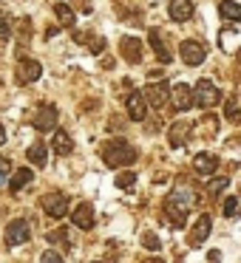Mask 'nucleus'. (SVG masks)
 <instances>
[{
	"mask_svg": "<svg viewBox=\"0 0 241 263\" xmlns=\"http://www.w3.org/2000/svg\"><path fill=\"white\" fill-rule=\"evenodd\" d=\"M12 37V26H9L6 14H0V40H9Z\"/></svg>",
	"mask_w": 241,
	"mask_h": 263,
	"instance_id": "2f4dec72",
	"label": "nucleus"
},
{
	"mask_svg": "<svg viewBox=\"0 0 241 263\" xmlns=\"http://www.w3.org/2000/svg\"><path fill=\"white\" fill-rule=\"evenodd\" d=\"M142 99L150 102L153 108H165V105H170L167 102V99H170V85H167V82H150V85L145 88Z\"/></svg>",
	"mask_w": 241,
	"mask_h": 263,
	"instance_id": "39448f33",
	"label": "nucleus"
},
{
	"mask_svg": "<svg viewBox=\"0 0 241 263\" xmlns=\"http://www.w3.org/2000/svg\"><path fill=\"white\" fill-rule=\"evenodd\" d=\"M128 116H131L133 122H142L145 116H148V105H145V99L139 91H131V97H128Z\"/></svg>",
	"mask_w": 241,
	"mask_h": 263,
	"instance_id": "4468645a",
	"label": "nucleus"
},
{
	"mask_svg": "<svg viewBox=\"0 0 241 263\" xmlns=\"http://www.w3.org/2000/svg\"><path fill=\"white\" fill-rule=\"evenodd\" d=\"M71 221H74V227L77 229H91L94 227V206L91 204H80V206H74V212H71Z\"/></svg>",
	"mask_w": 241,
	"mask_h": 263,
	"instance_id": "ddd939ff",
	"label": "nucleus"
},
{
	"mask_svg": "<svg viewBox=\"0 0 241 263\" xmlns=\"http://www.w3.org/2000/svg\"><path fill=\"white\" fill-rule=\"evenodd\" d=\"M91 37H94V34H91ZM77 43H88V48H91L94 54H99V51L105 48V40H102V37H94V40H88V34H85V37L77 34Z\"/></svg>",
	"mask_w": 241,
	"mask_h": 263,
	"instance_id": "a878e982",
	"label": "nucleus"
},
{
	"mask_svg": "<svg viewBox=\"0 0 241 263\" xmlns=\"http://www.w3.org/2000/svg\"><path fill=\"white\" fill-rule=\"evenodd\" d=\"M235 43H238V31H235V29H224L221 31V48L227 54H235Z\"/></svg>",
	"mask_w": 241,
	"mask_h": 263,
	"instance_id": "b1692460",
	"label": "nucleus"
},
{
	"mask_svg": "<svg viewBox=\"0 0 241 263\" xmlns=\"http://www.w3.org/2000/svg\"><path fill=\"white\" fill-rule=\"evenodd\" d=\"M224 114H227V119L230 122H238V99H230V102H227V108H224Z\"/></svg>",
	"mask_w": 241,
	"mask_h": 263,
	"instance_id": "c756f323",
	"label": "nucleus"
},
{
	"mask_svg": "<svg viewBox=\"0 0 241 263\" xmlns=\"http://www.w3.org/2000/svg\"><path fill=\"white\" fill-rule=\"evenodd\" d=\"M43 210L51 218H65V212H68V195H63V193L43 195Z\"/></svg>",
	"mask_w": 241,
	"mask_h": 263,
	"instance_id": "1a4fd4ad",
	"label": "nucleus"
},
{
	"mask_svg": "<svg viewBox=\"0 0 241 263\" xmlns=\"http://www.w3.org/2000/svg\"><path fill=\"white\" fill-rule=\"evenodd\" d=\"M210 229H213V218L210 215H199V218H196V223H193V229H190V235H187V243L193 246V249L204 246Z\"/></svg>",
	"mask_w": 241,
	"mask_h": 263,
	"instance_id": "0eeeda50",
	"label": "nucleus"
},
{
	"mask_svg": "<svg viewBox=\"0 0 241 263\" xmlns=\"http://www.w3.org/2000/svg\"><path fill=\"white\" fill-rule=\"evenodd\" d=\"M29 238H31V229H29V221H23V218H14L6 227V243L9 246H20Z\"/></svg>",
	"mask_w": 241,
	"mask_h": 263,
	"instance_id": "9b49d317",
	"label": "nucleus"
},
{
	"mask_svg": "<svg viewBox=\"0 0 241 263\" xmlns=\"http://www.w3.org/2000/svg\"><path fill=\"white\" fill-rule=\"evenodd\" d=\"M6 142V130H3V125H0V144Z\"/></svg>",
	"mask_w": 241,
	"mask_h": 263,
	"instance_id": "f704fd0d",
	"label": "nucleus"
},
{
	"mask_svg": "<svg viewBox=\"0 0 241 263\" xmlns=\"http://www.w3.org/2000/svg\"><path fill=\"white\" fill-rule=\"evenodd\" d=\"M193 204H196V193H190V190H176V193H170L167 206H165L167 223H170L173 229H182L184 227V215H187V210Z\"/></svg>",
	"mask_w": 241,
	"mask_h": 263,
	"instance_id": "f257e3e1",
	"label": "nucleus"
},
{
	"mask_svg": "<svg viewBox=\"0 0 241 263\" xmlns=\"http://www.w3.org/2000/svg\"><path fill=\"white\" fill-rule=\"evenodd\" d=\"M31 178H35V173H31L29 167H23V170H18V173L12 176V181H9V190H12V193H20L26 184H31Z\"/></svg>",
	"mask_w": 241,
	"mask_h": 263,
	"instance_id": "6ab92c4d",
	"label": "nucleus"
},
{
	"mask_svg": "<svg viewBox=\"0 0 241 263\" xmlns=\"http://www.w3.org/2000/svg\"><path fill=\"white\" fill-rule=\"evenodd\" d=\"M193 170L199 173V176H213V173L218 170V159L213 153H199L193 159Z\"/></svg>",
	"mask_w": 241,
	"mask_h": 263,
	"instance_id": "2eb2a0df",
	"label": "nucleus"
},
{
	"mask_svg": "<svg viewBox=\"0 0 241 263\" xmlns=\"http://www.w3.org/2000/svg\"><path fill=\"white\" fill-rule=\"evenodd\" d=\"M221 102V91L213 85L210 80H199L193 88V105H201V108H216Z\"/></svg>",
	"mask_w": 241,
	"mask_h": 263,
	"instance_id": "7ed1b4c3",
	"label": "nucleus"
},
{
	"mask_svg": "<svg viewBox=\"0 0 241 263\" xmlns=\"http://www.w3.org/2000/svg\"><path fill=\"white\" fill-rule=\"evenodd\" d=\"M51 147H54V153H57V156H68L71 150H74V142H71V136L65 130H57V133H54V139H51Z\"/></svg>",
	"mask_w": 241,
	"mask_h": 263,
	"instance_id": "f3484780",
	"label": "nucleus"
},
{
	"mask_svg": "<svg viewBox=\"0 0 241 263\" xmlns=\"http://www.w3.org/2000/svg\"><path fill=\"white\" fill-rule=\"evenodd\" d=\"M40 263H63V255L54 252V249H48V252H43V255H40Z\"/></svg>",
	"mask_w": 241,
	"mask_h": 263,
	"instance_id": "7c9ffc66",
	"label": "nucleus"
},
{
	"mask_svg": "<svg viewBox=\"0 0 241 263\" xmlns=\"http://www.w3.org/2000/svg\"><path fill=\"white\" fill-rule=\"evenodd\" d=\"M26 156H29V161H31V164L46 167V159H48V156H46V144H43V142H35V144L29 147V153H26Z\"/></svg>",
	"mask_w": 241,
	"mask_h": 263,
	"instance_id": "4be33fe9",
	"label": "nucleus"
},
{
	"mask_svg": "<svg viewBox=\"0 0 241 263\" xmlns=\"http://www.w3.org/2000/svg\"><path fill=\"white\" fill-rule=\"evenodd\" d=\"M102 161L108 167H125V164H133L136 161V150L131 147L128 142L116 139V142H108L102 147Z\"/></svg>",
	"mask_w": 241,
	"mask_h": 263,
	"instance_id": "f03ea898",
	"label": "nucleus"
},
{
	"mask_svg": "<svg viewBox=\"0 0 241 263\" xmlns=\"http://www.w3.org/2000/svg\"><path fill=\"white\" fill-rule=\"evenodd\" d=\"M187 136H190V125H184V122H176V125L170 127V147H184L187 144Z\"/></svg>",
	"mask_w": 241,
	"mask_h": 263,
	"instance_id": "a211bd4d",
	"label": "nucleus"
},
{
	"mask_svg": "<svg viewBox=\"0 0 241 263\" xmlns=\"http://www.w3.org/2000/svg\"><path fill=\"white\" fill-rule=\"evenodd\" d=\"M9 173H12V161H9V159H3V156H0V181H3V178H6Z\"/></svg>",
	"mask_w": 241,
	"mask_h": 263,
	"instance_id": "72a5a7b5",
	"label": "nucleus"
},
{
	"mask_svg": "<svg viewBox=\"0 0 241 263\" xmlns=\"http://www.w3.org/2000/svg\"><path fill=\"white\" fill-rule=\"evenodd\" d=\"M150 48H153V51H156V57H159V63H170V51H167V48H165V43H162V37H159V31H150Z\"/></svg>",
	"mask_w": 241,
	"mask_h": 263,
	"instance_id": "aec40b11",
	"label": "nucleus"
},
{
	"mask_svg": "<svg viewBox=\"0 0 241 263\" xmlns=\"http://www.w3.org/2000/svg\"><path fill=\"white\" fill-rule=\"evenodd\" d=\"M235 212H238V198L230 195V198L224 201V218H235Z\"/></svg>",
	"mask_w": 241,
	"mask_h": 263,
	"instance_id": "c85d7f7f",
	"label": "nucleus"
},
{
	"mask_svg": "<svg viewBox=\"0 0 241 263\" xmlns=\"http://www.w3.org/2000/svg\"><path fill=\"white\" fill-rule=\"evenodd\" d=\"M227 184H230V178H227V176L210 178V184H207V193H210V195H218L221 190H227Z\"/></svg>",
	"mask_w": 241,
	"mask_h": 263,
	"instance_id": "393cba45",
	"label": "nucleus"
},
{
	"mask_svg": "<svg viewBox=\"0 0 241 263\" xmlns=\"http://www.w3.org/2000/svg\"><path fill=\"white\" fill-rule=\"evenodd\" d=\"M57 119H60L57 108H54V105H43V108H37V114H35V127L40 133H51L54 127H57Z\"/></svg>",
	"mask_w": 241,
	"mask_h": 263,
	"instance_id": "9d476101",
	"label": "nucleus"
},
{
	"mask_svg": "<svg viewBox=\"0 0 241 263\" xmlns=\"http://www.w3.org/2000/svg\"><path fill=\"white\" fill-rule=\"evenodd\" d=\"M167 102H173V108L179 110V114H184V110L193 108V88L187 85V82H176V85H170V99Z\"/></svg>",
	"mask_w": 241,
	"mask_h": 263,
	"instance_id": "20e7f679",
	"label": "nucleus"
},
{
	"mask_svg": "<svg viewBox=\"0 0 241 263\" xmlns=\"http://www.w3.org/2000/svg\"><path fill=\"white\" fill-rule=\"evenodd\" d=\"M54 14H57L60 26H65V29H71V26H74V12H71L65 3H57V6H54Z\"/></svg>",
	"mask_w": 241,
	"mask_h": 263,
	"instance_id": "5701e85b",
	"label": "nucleus"
},
{
	"mask_svg": "<svg viewBox=\"0 0 241 263\" xmlns=\"http://www.w3.org/2000/svg\"><path fill=\"white\" fill-rule=\"evenodd\" d=\"M43 74V65L37 63V60H20L18 68H14V77H18L20 85H31V82H37Z\"/></svg>",
	"mask_w": 241,
	"mask_h": 263,
	"instance_id": "423d86ee",
	"label": "nucleus"
},
{
	"mask_svg": "<svg viewBox=\"0 0 241 263\" xmlns=\"http://www.w3.org/2000/svg\"><path fill=\"white\" fill-rule=\"evenodd\" d=\"M142 243H145V249H150V252H159V249H162L159 238H156L153 232H145V235H142Z\"/></svg>",
	"mask_w": 241,
	"mask_h": 263,
	"instance_id": "cd10ccee",
	"label": "nucleus"
},
{
	"mask_svg": "<svg viewBox=\"0 0 241 263\" xmlns=\"http://www.w3.org/2000/svg\"><path fill=\"white\" fill-rule=\"evenodd\" d=\"M119 51L128 63H139V60H142V46H139L136 37H125V40L119 43Z\"/></svg>",
	"mask_w": 241,
	"mask_h": 263,
	"instance_id": "dca6fc26",
	"label": "nucleus"
},
{
	"mask_svg": "<svg viewBox=\"0 0 241 263\" xmlns=\"http://www.w3.org/2000/svg\"><path fill=\"white\" fill-rule=\"evenodd\" d=\"M136 184V173H119L116 176V187L119 190H128V187H133Z\"/></svg>",
	"mask_w": 241,
	"mask_h": 263,
	"instance_id": "bb28decb",
	"label": "nucleus"
},
{
	"mask_svg": "<svg viewBox=\"0 0 241 263\" xmlns=\"http://www.w3.org/2000/svg\"><path fill=\"white\" fill-rule=\"evenodd\" d=\"M167 14H170V20H176V23H187V20L193 17V0H170V3H167Z\"/></svg>",
	"mask_w": 241,
	"mask_h": 263,
	"instance_id": "f8f14e48",
	"label": "nucleus"
},
{
	"mask_svg": "<svg viewBox=\"0 0 241 263\" xmlns=\"http://www.w3.org/2000/svg\"><path fill=\"white\" fill-rule=\"evenodd\" d=\"M179 54H182V60L187 65H201L207 60V48L204 43H196V40H184L182 46H179Z\"/></svg>",
	"mask_w": 241,
	"mask_h": 263,
	"instance_id": "6e6552de",
	"label": "nucleus"
},
{
	"mask_svg": "<svg viewBox=\"0 0 241 263\" xmlns=\"http://www.w3.org/2000/svg\"><path fill=\"white\" fill-rule=\"evenodd\" d=\"M48 240H51V243H65V240H68V232H65V229H57V232L48 235Z\"/></svg>",
	"mask_w": 241,
	"mask_h": 263,
	"instance_id": "473e14b6",
	"label": "nucleus"
},
{
	"mask_svg": "<svg viewBox=\"0 0 241 263\" xmlns=\"http://www.w3.org/2000/svg\"><path fill=\"white\" fill-rule=\"evenodd\" d=\"M218 14L227 17V20H241V6L235 0H221V3H218Z\"/></svg>",
	"mask_w": 241,
	"mask_h": 263,
	"instance_id": "412c9836",
	"label": "nucleus"
}]
</instances>
